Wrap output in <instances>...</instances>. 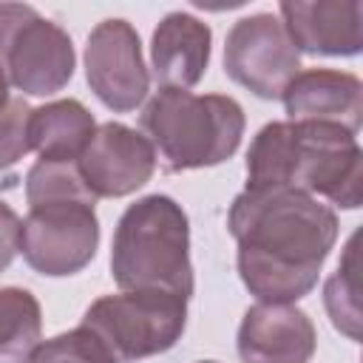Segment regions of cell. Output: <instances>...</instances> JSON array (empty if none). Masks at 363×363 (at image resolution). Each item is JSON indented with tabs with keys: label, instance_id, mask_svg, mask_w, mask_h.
<instances>
[{
	"label": "cell",
	"instance_id": "6da1fadb",
	"mask_svg": "<svg viewBox=\"0 0 363 363\" xmlns=\"http://www.w3.org/2000/svg\"><path fill=\"white\" fill-rule=\"evenodd\" d=\"M241 284L261 303L306 298L337 241L329 204L295 187H244L227 213Z\"/></svg>",
	"mask_w": 363,
	"mask_h": 363
},
{
	"label": "cell",
	"instance_id": "7a4b0ae2",
	"mask_svg": "<svg viewBox=\"0 0 363 363\" xmlns=\"http://www.w3.org/2000/svg\"><path fill=\"white\" fill-rule=\"evenodd\" d=\"M247 187H295L357 210L363 199L357 133L329 122H267L247 150Z\"/></svg>",
	"mask_w": 363,
	"mask_h": 363
},
{
	"label": "cell",
	"instance_id": "3957f363",
	"mask_svg": "<svg viewBox=\"0 0 363 363\" xmlns=\"http://www.w3.org/2000/svg\"><path fill=\"white\" fill-rule=\"evenodd\" d=\"M111 275L122 292L193 298L190 221L176 199L150 193L128 204L111 241Z\"/></svg>",
	"mask_w": 363,
	"mask_h": 363
},
{
	"label": "cell",
	"instance_id": "277c9868",
	"mask_svg": "<svg viewBox=\"0 0 363 363\" xmlns=\"http://www.w3.org/2000/svg\"><path fill=\"white\" fill-rule=\"evenodd\" d=\"M145 139L164 173H184L227 162L244 136L247 119L227 94L159 88L139 113Z\"/></svg>",
	"mask_w": 363,
	"mask_h": 363
},
{
	"label": "cell",
	"instance_id": "5b68a950",
	"mask_svg": "<svg viewBox=\"0 0 363 363\" xmlns=\"http://www.w3.org/2000/svg\"><path fill=\"white\" fill-rule=\"evenodd\" d=\"M113 357L136 363L173 349L187 326V298L170 292H119L96 298L82 323Z\"/></svg>",
	"mask_w": 363,
	"mask_h": 363
},
{
	"label": "cell",
	"instance_id": "8992f818",
	"mask_svg": "<svg viewBox=\"0 0 363 363\" xmlns=\"http://www.w3.org/2000/svg\"><path fill=\"white\" fill-rule=\"evenodd\" d=\"M0 68L17 91L51 96L74 77V43L65 28L45 20L34 6L0 3Z\"/></svg>",
	"mask_w": 363,
	"mask_h": 363
},
{
	"label": "cell",
	"instance_id": "52a82bcc",
	"mask_svg": "<svg viewBox=\"0 0 363 363\" xmlns=\"http://www.w3.org/2000/svg\"><path fill=\"white\" fill-rule=\"evenodd\" d=\"M96 201H45L28 207L20 224V252L26 264L48 278L82 272L99 247Z\"/></svg>",
	"mask_w": 363,
	"mask_h": 363
},
{
	"label": "cell",
	"instance_id": "ba28073f",
	"mask_svg": "<svg viewBox=\"0 0 363 363\" xmlns=\"http://www.w3.org/2000/svg\"><path fill=\"white\" fill-rule=\"evenodd\" d=\"M301 71V51L289 40L281 17L269 11L233 23L224 43V74L261 99H278Z\"/></svg>",
	"mask_w": 363,
	"mask_h": 363
},
{
	"label": "cell",
	"instance_id": "9c48e42d",
	"mask_svg": "<svg viewBox=\"0 0 363 363\" xmlns=\"http://www.w3.org/2000/svg\"><path fill=\"white\" fill-rule=\"evenodd\" d=\"M85 79L94 96L113 113H130L145 102L150 74L142 40L128 20L111 17L94 26L85 43Z\"/></svg>",
	"mask_w": 363,
	"mask_h": 363
},
{
	"label": "cell",
	"instance_id": "30bf717a",
	"mask_svg": "<svg viewBox=\"0 0 363 363\" xmlns=\"http://www.w3.org/2000/svg\"><path fill=\"white\" fill-rule=\"evenodd\" d=\"M79 176L96 199H122L145 187L156 170L153 145L122 122L96 125L88 147L77 159Z\"/></svg>",
	"mask_w": 363,
	"mask_h": 363
},
{
	"label": "cell",
	"instance_id": "8fae6325",
	"mask_svg": "<svg viewBox=\"0 0 363 363\" xmlns=\"http://www.w3.org/2000/svg\"><path fill=\"white\" fill-rule=\"evenodd\" d=\"M315 346V323L295 303L258 301L244 312L235 335L241 363H309Z\"/></svg>",
	"mask_w": 363,
	"mask_h": 363
},
{
	"label": "cell",
	"instance_id": "7c38bea8",
	"mask_svg": "<svg viewBox=\"0 0 363 363\" xmlns=\"http://www.w3.org/2000/svg\"><path fill=\"white\" fill-rule=\"evenodd\" d=\"M281 23L298 51L354 57L363 51L360 0H281Z\"/></svg>",
	"mask_w": 363,
	"mask_h": 363
},
{
	"label": "cell",
	"instance_id": "4fadbf2b",
	"mask_svg": "<svg viewBox=\"0 0 363 363\" xmlns=\"http://www.w3.org/2000/svg\"><path fill=\"white\" fill-rule=\"evenodd\" d=\"M289 122H329L352 133L363 122V82L337 68H303L281 94Z\"/></svg>",
	"mask_w": 363,
	"mask_h": 363
},
{
	"label": "cell",
	"instance_id": "5bb4252c",
	"mask_svg": "<svg viewBox=\"0 0 363 363\" xmlns=\"http://www.w3.org/2000/svg\"><path fill=\"white\" fill-rule=\"evenodd\" d=\"M213 31L187 11H170L150 37V68L159 88H193L210 65Z\"/></svg>",
	"mask_w": 363,
	"mask_h": 363
},
{
	"label": "cell",
	"instance_id": "9a60e30c",
	"mask_svg": "<svg viewBox=\"0 0 363 363\" xmlns=\"http://www.w3.org/2000/svg\"><path fill=\"white\" fill-rule=\"evenodd\" d=\"M94 130L96 119L79 99H57L31 108L28 139L43 162H77Z\"/></svg>",
	"mask_w": 363,
	"mask_h": 363
},
{
	"label": "cell",
	"instance_id": "2e32d148",
	"mask_svg": "<svg viewBox=\"0 0 363 363\" xmlns=\"http://www.w3.org/2000/svg\"><path fill=\"white\" fill-rule=\"evenodd\" d=\"M40 335V301L23 286H0V363H28Z\"/></svg>",
	"mask_w": 363,
	"mask_h": 363
},
{
	"label": "cell",
	"instance_id": "e0dca14e",
	"mask_svg": "<svg viewBox=\"0 0 363 363\" xmlns=\"http://www.w3.org/2000/svg\"><path fill=\"white\" fill-rule=\"evenodd\" d=\"M357 235L349 238L343 261L337 264V272L323 286V303L337 332H343L349 340H360V298H357Z\"/></svg>",
	"mask_w": 363,
	"mask_h": 363
},
{
	"label": "cell",
	"instance_id": "ac0fdd59",
	"mask_svg": "<svg viewBox=\"0 0 363 363\" xmlns=\"http://www.w3.org/2000/svg\"><path fill=\"white\" fill-rule=\"evenodd\" d=\"M26 199L28 207L45 201H68V199L96 201V196L82 182L77 162H43V159H37L26 173Z\"/></svg>",
	"mask_w": 363,
	"mask_h": 363
},
{
	"label": "cell",
	"instance_id": "d6986e66",
	"mask_svg": "<svg viewBox=\"0 0 363 363\" xmlns=\"http://www.w3.org/2000/svg\"><path fill=\"white\" fill-rule=\"evenodd\" d=\"M28 363H113V357L85 326H77L71 332L40 340Z\"/></svg>",
	"mask_w": 363,
	"mask_h": 363
},
{
	"label": "cell",
	"instance_id": "ffe728a7",
	"mask_svg": "<svg viewBox=\"0 0 363 363\" xmlns=\"http://www.w3.org/2000/svg\"><path fill=\"white\" fill-rule=\"evenodd\" d=\"M28 119L31 105L23 96H11L9 105L0 111V170L17 164L31 150Z\"/></svg>",
	"mask_w": 363,
	"mask_h": 363
},
{
	"label": "cell",
	"instance_id": "44dd1931",
	"mask_svg": "<svg viewBox=\"0 0 363 363\" xmlns=\"http://www.w3.org/2000/svg\"><path fill=\"white\" fill-rule=\"evenodd\" d=\"M20 216L0 199V272H6L20 252Z\"/></svg>",
	"mask_w": 363,
	"mask_h": 363
},
{
	"label": "cell",
	"instance_id": "7402d4cb",
	"mask_svg": "<svg viewBox=\"0 0 363 363\" xmlns=\"http://www.w3.org/2000/svg\"><path fill=\"white\" fill-rule=\"evenodd\" d=\"M9 99H11V96H9V77H6V71L0 68V111L9 105Z\"/></svg>",
	"mask_w": 363,
	"mask_h": 363
},
{
	"label": "cell",
	"instance_id": "603a6c76",
	"mask_svg": "<svg viewBox=\"0 0 363 363\" xmlns=\"http://www.w3.org/2000/svg\"><path fill=\"white\" fill-rule=\"evenodd\" d=\"M199 363H216V360H199Z\"/></svg>",
	"mask_w": 363,
	"mask_h": 363
}]
</instances>
